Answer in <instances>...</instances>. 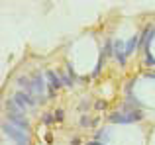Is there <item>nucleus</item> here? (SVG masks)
<instances>
[{
    "mask_svg": "<svg viewBox=\"0 0 155 145\" xmlns=\"http://www.w3.org/2000/svg\"><path fill=\"white\" fill-rule=\"evenodd\" d=\"M4 134L12 139L16 145H26L28 143V135H26V130L20 126H14V124H4Z\"/></svg>",
    "mask_w": 155,
    "mask_h": 145,
    "instance_id": "obj_1",
    "label": "nucleus"
},
{
    "mask_svg": "<svg viewBox=\"0 0 155 145\" xmlns=\"http://www.w3.org/2000/svg\"><path fill=\"white\" fill-rule=\"evenodd\" d=\"M136 120H141V114L140 112H116V114H112V122L116 124H130V122H136Z\"/></svg>",
    "mask_w": 155,
    "mask_h": 145,
    "instance_id": "obj_2",
    "label": "nucleus"
},
{
    "mask_svg": "<svg viewBox=\"0 0 155 145\" xmlns=\"http://www.w3.org/2000/svg\"><path fill=\"white\" fill-rule=\"evenodd\" d=\"M12 100H14V102H18L22 108H31V106L35 104V98L30 94V92H26V90H20V92H16V94H14V98H12Z\"/></svg>",
    "mask_w": 155,
    "mask_h": 145,
    "instance_id": "obj_3",
    "label": "nucleus"
},
{
    "mask_svg": "<svg viewBox=\"0 0 155 145\" xmlns=\"http://www.w3.org/2000/svg\"><path fill=\"white\" fill-rule=\"evenodd\" d=\"M134 45H136V37L132 39V41H128V45H122V43H116V57H118V61L120 63H124L126 61V57L130 55V51L134 49Z\"/></svg>",
    "mask_w": 155,
    "mask_h": 145,
    "instance_id": "obj_4",
    "label": "nucleus"
},
{
    "mask_svg": "<svg viewBox=\"0 0 155 145\" xmlns=\"http://www.w3.org/2000/svg\"><path fill=\"white\" fill-rule=\"evenodd\" d=\"M45 76H47V79H49V82H51V88H53V90L61 86V80L57 79V75H55V72H47Z\"/></svg>",
    "mask_w": 155,
    "mask_h": 145,
    "instance_id": "obj_5",
    "label": "nucleus"
}]
</instances>
